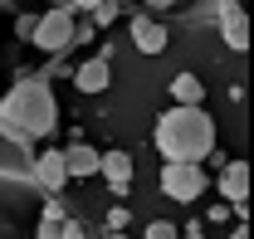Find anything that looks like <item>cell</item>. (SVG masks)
<instances>
[{
  "instance_id": "obj_1",
  "label": "cell",
  "mask_w": 254,
  "mask_h": 239,
  "mask_svg": "<svg viewBox=\"0 0 254 239\" xmlns=\"http://www.w3.org/2000/svg\"><path fill=\"white\" fill-rule=\"evenodd\" d=\"M59 122V98L44 78H34V68H20L10 93H0V137L15 147H34L39 137H49Z\"/></svg>"
},
{
  "instance_id": "obj_2",
  "label": "cell",
  "mask_w": 254,
  "mask_h": 239,
  "mask_svg": "<svg viewBox=\"0 0 254 239\" xmlns=\"http://www.w3.org/2000/svg\"><path fill=\"white\" fill-rule=\"evenodd\" d=\"M161 161H205V151L215 147V118L205 113V103H171L152 127Z\"/></svg>"
},
{
  "instance_id": "obj_3",
  "label": "cell",
  "mask_w": 254,
  "mask_h": 239,
  "mask_svg": "<svg viewBox=\"0 0 254 239\" xmlns=\"http://www.w3.org/2000/svg\"><path fill=\"white\" fill-rule=\"evenodd\" d=\"M30 44L39 54H68V49H73V10H68V5H54V10L34 15Z\"/></svg>"
},
{
  "instance_id": "obj_4",
  "label": "cell",
  "mask_w": 254,
  "mask_h": 239,
  "mask_svg": "<svg viewBox=\"0 0 254 239\" xmlns=\"http://www.w3.org/2000/svg\"><path fill=\"white\" fill-rule=\"evenodd\" d=\"M205 171H200V161H161V190L171 195V200H181V205H190V200H200L205 195Z\"/></svg>"
},
{
  "instance_id": "obj_5",
  "label": "cell",
  "mask_w": 254,
  "mask_h": 239,
  "mask_svg": "<svg viewBox=\"0 0 254 239\" xmlns=\"http://www.w3.org/2000/svg\"><path fill=\"white\" fill-rule=\"evenodd\" d=\"M210 15H215V25H220L225 49L245 54V49H250V20H245V5H240V0H215Z\"/></svg>"
},
{
  "instance_id": "obj_6",
  "label": "cell",
  "mask_w": 254,
  "mask_h": 239,
  "mask_svg": "<svg viewBox=\"0 0 254 239\" xmlns=\"http://www.w3.org/2000/svg\"><path fill=\"white\" fill-rule=\"evenodd\" d=\"M30 176L44 185V195H59L64 185H68V171H64V147L30 151Z\"/></svg>"
},
{
  "instance_id": "obj_7",
  "label": "cell",
  "mask_w": 254,
  "mask_h": 239,
  "mask_svg": "<svg viewBox=\"0 0 254 239\" xmlns=\"http://www.w3.org/2000/svg\"><path fill=\"white\" fill-rule=\"evenodd\" d=\"M215 190L225 195V205H240V200H250V161H245V156H230V161L220 166Z\"/></svg>"
},
{
  "instance_id": "obj_8",
  "label": "cell",
  "mask_w": 254,
  "mask_h": 239,
  "mask_svg": "<svg viewBox=\"0 0 254 239\" xmlns=\"http://www.w3.org/2000/svg\"><path fill=\"white\" fill-rule=\"evenodd\" d=\"M132 171H137V166H132L127 151H98V176L108 180L113 195H127V190H132Z\"/></svg>"
},
{
  "instance_id": "obj_9",
  "label": "cell",
  "mask_w": 254,
  "mask_h": 239,
  "mask_svg": "<svg viewBox=\"0 0 254 239\" xmlns=\"http://www.w3.org/2000/svg\"><path fill=\"white\" fill-rule=\"evenodd\" d=\"M127 34H132V44H137L142 54H161V49L171 44L166 25H161V20H152V15H132V20H127Z\"/></svg>"
},
{
  "instance_id": "obj_10",
  "label": "cell",
  "mask_w": 254,
  "mask_h": 239,
  "mask_svg": "<svg viewBox=\"0 0 254 239\" xmlns=\"http://www.w3.org/2000/svg\"><path fill=\"white\" fill-rule=\"evenodd\" d=\"M64 171H68V180H88L98 176V151L83 142V137H73L68 147H64Z\"/></svg>"
},
{
  "instance_id": "obj_11",
  "label": "cell",
  "mask_w": 254,
  "mask_h": 239,
  "mask_svg": "<svg viewBox=\"0 0 254 239\" xmlns=\"http://www.w3.org/2000/svg\"><path fill=\"white\" fill-rule=\"evenodd\" d=\"M68 78H73V88H78V93H108V83H113V68H108V59H98V54H93V59L78 63Z\"/></svg>"
},
{
  "instance_id": "obj_12",
  "label": "cell",
  "mask_w": 254,
  "mask_h": 239,
  "mask_svg": "<svg viewBox=\"0 0 254 239\" xmlns=\"http://www.w3.org/2000/svg\"><path fill=\"white\" fill-rule=\"evenodd\" d=\"M171 98H176V103H205V83H200L195 73H176V78H171Z\"/></svg>"
},
{
  "instance_id": "obj_13",
  "label": "cell",
  "mask_w": 254,
  "mask_h": 239,
  "mask_svg": "<svg viewBox=\"0 0 254 239\" xmlns=\"http://www.w3.org/2000/svg\"><path fill=\"white\" fill-rule=\"evenodd\" d=\"M118 15H123V5H118V0H98L93 10H88V20H93V30H108V25H113Z\"/></svg>"
},
{
  "instance_id": "obj_14",
  "label": "cell",
  "mask_w": 254,
  "mask_h": 239,
  "mask_svg": "<svg viewBox=\"0 0 254 239\" xmlns=\"http://www.w3.org/2000/svg\"><path fill=\"white\" fill-rule=\"evenodd\" d=\"M103 225H108V230H127V225H132V210H127L123 200H118V205L108 210V220H103Z\"/></svg>"
},
{
  "instance_id": "obj_15",
  "label": "cell",
  "mask_w": 254,
  "mask_h": 239,
  "mask_svg": "<svg viewBox=\"0 0 254 239\" xmlns=\"http://www.w3.org/2000/svg\"><path fill=\"white\" fill-rule=\"evenodd\" d=\"M142 239H176V225H171V220H152Z\"/></svg>"
},
{
  "instance_id": "obj_16",
  "label": "cell",
  "mask_w": 254,
  "mask_h": 239,
  "mask_svg": "<svg viewBox=\"0 0 254 239\" xmlns=\"http://www.w3.org/2000/svg\"><path fill=\"white\" fill-rule=\"evenodd\" d=\"M88 39H98L93 20H73V44H88Z\"/></svg>"
},
{
  "instance_id": "obj_17",
  "label": "cell",
  "mask_w": 254,
  "mask_h": 239,
  "mask_svg": "<svg viewBox=\"0 0 254 239\" xmlns=\"http://www.w3.org/2000/svg\"><path fill=\"white\" fill-rule=\"evenodd\" d=\"M59 239H88V235H83V225H78L73 215H64V225H59Z\"/></svg>"
},
{
  "instance_id": "obj_18",
  "label": "cell",
  "mask_w": 254,
  "mask_h": 239,
  "mask_svg": "<svg viewBox=\"0 0 254 239\" xmlns=\"http://www.w3.org/2000/svg\"><path fill=\"white\" fill-rule=\"evenodd\" d=\"M176 239H205V225L200 220H186V225H176Z\"/></svg>"
},
{
  "instance_id": "obj_19",
  "label": "cell",
  "mask_w": 254,
  "mask_h": 239,
  "mask_svg": "<svg viewBox=\"0 0 254 239\" xmlns=\"http://www.w3.org/2000/svg\"><path fill=\"white\" fill-rule=\"evenodd\" d=\"M30 34H34V15H20V20H15V39L30 44Z\"/></svg>"
},
{
  "instance_id": "obj_20",
  "label": "cell",
  "mask_w": 254,
  "mask_h": 239,
  "mask_svg": "<svg viewBox=\"0 0 254 239\" xmlns=\"http://www.w3.org/2000/svg\"><path fill=\"white\" fill-rule=\"evenodd\" d=\"M205 220H210V225H225V220H235V215H230V205L220 200V205H210V210H205Z\"/></svg>"
},
{
  "instance_id": "obj_21",
  "label": "cell",
  "mask_w": 254,
  "mask_h": 239,
  "mask_svg": "<svg viewBox=\"0 0 254 239\" xmlns=\"http://www.w3.org/2000/svg\"><path fill=\"white\" fill-rule=\"evenodd\" d=\"M59 225L64 220H44V215H39V239H59Z\"/></svg>"
},
{
  "instance_id": "obj_22",
  "label": "cell",
  "mask_w": 254,
  "mask_h": 239,
  "mask_svg": "<svg viewBox=\"0 0 254 239\" xmlns=\"http://www.w3.org/2000/svg\"><path fill=\"white\" fill-rule=\"evenodd\" d=\"M64 5H68V10H83V15H88V10H93L98 0H64Z\"/></svg>"
},
{
  "instance_id": "obj_23",
  "label": "cell",
  "mask_w": 254,
  "mask_h": 239,
  "mask_svg": "<svg viewBox=\"0 0 254 239\" xmlns=\"http://www.w3.org/2000/svg\"><path fill=\"white\" fill-rule=\"evenodd\" d=\"M152 10H176V5H186V0H147Z\"/></svg>"
},
{
  "instance_id": "obj_24",
  "label": "cell",
  "mask_w": 254,
  "mask_h": 239,
  "mask_svg": "<svg viewBox=\"0 0 254 239\" xmlns=\"http://www.w3.org/2000/svg\"><path fill=\"white\" fill-rule=\"evenodd\" d=\"M230 239H250V220H240V225H235V235Z\"/></svg>"
},
{
  "instance_id": "obj_25",
  "label": "cell",
  "mask_w": 254,
  "mask_h": 239,
  "mask_svg": "<svg viewBox=\"0 0 254 239\" xmlns=\"http://www.w3.org/2000/svg\"><path fill=\"white\" fill-rule=\"evenodd\" d=\"M98 239H127V235H123V230H103Z\"/></svg>"
},
{
  "instance_id": "obj_26",
  "label": "cell",
  "mask_w": 254,
  "mask_h": 239,
  "mask_svg": "<svg viewBox=\"0 0 254 239\" xmlns=\"http://www.w3.org/2000/svg\"><path fill=\"white\" fill-rule=\"evenodd\" d=\"M10 5H15V0H0V10H10Z\"/></svg>"
}]
</instances>
